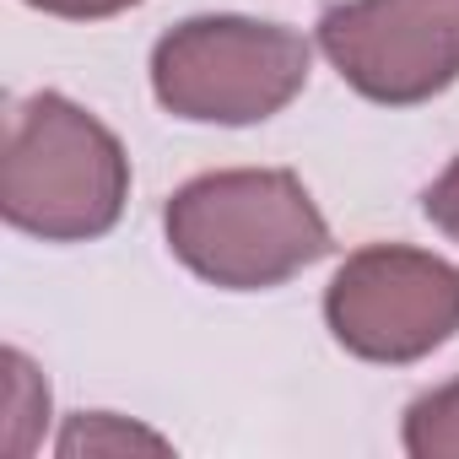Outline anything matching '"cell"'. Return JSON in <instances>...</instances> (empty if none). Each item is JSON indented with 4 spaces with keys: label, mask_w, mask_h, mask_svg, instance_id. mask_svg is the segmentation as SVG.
Segmentation results:
<instances>
[{
    "label": "cell",
    "mask_w": 459,
    "mask_h": 459,
    "mask_svg": "<svg viewBox=\"0 0 459 459\" xmlns=\"http://www.w3.org/2000/svg\"><path fill=\"white\" fill-rule=\"evenodd\" d=\"M55 448L60 454H130V448L168 454V437L152 432V427H135V421H125L114 411H82V416H71V427L60 432Z\"/></svg>",
    "instance_id": "7"
},
{
    "label": "cell",
    "mask_w": 459,
    "mask_h": 459,
    "mask_svg": "<svg viewBox=\"0 0 459 459\" xmlns=\"http://www.w3.org/2000/svg\"><path fill=\"white\" fill-rule=\"evenodd\" d=\"M6 416H12V432H6V448L12 454H28L33 448V427L49 416V384H44V373L17 351V346H6Z\"/></svg>",
    "instance_id": "8"
},
{
    "label": "cell",
    "mask_w": 459,
    "mask_h": 459,
    "mask_svg": "<svg viewBox=\"0 0 459 459\" xmlns=\"http://www.w3.org/2000/svg\"><path fill=\"white\" fill-rule=\"evenodd\" d=\"M314 44L260 17H189L152 49V92L189 125H265L308 87Z\"/></svg>",
    "instance_id": "3"
},
{
    "label": "cell",
    "mask_w": 459,
    "mask_h": 459,
    "mask_svg": "<svg viewBox=\"0 0 459 459\" xmlns=\"http://www.w3.org/2000/svg\"><path fill=\"white\" fill-rule=\"evenodd\" d=\"M314 44L357 98L416 108L459 82V0H335Z\"/></svg>",
    "instance_id": "5"
},
{
    "label": "cell",
    "mask_w": 459,
    "mask_h": 459,
    "mask_svg": "<svg viewBox=\"0 0 459 459\" xmlns=\"http://www.w3.org/2000/svg\"><path fill=\"white\" fill-rule=\"evenodd\" d=\"M22 6H33L44 17H65V22H103V17L141 6V0H22Z\"/></svg>",
    "instance_id": "10"
},
{
    "label": "cell",
    "mask_w": 459,
    "mask_h": 459,
    "mask_svg": "<svg viewBox=\"0 0 459 459\" xmlns=\"http://www.w3.org/2000/svg\"><path fill=\"white\" fill-rule=\"evenodd\" d=\"M325 325L357 362L411 368L459 335V265L411 244H362L325 287Z\"/></svg>",
    "instance_id": "4"
},
{
    "label": "cell",
    "mask_w": 459,
    "mask_h": 459,
    "mask_svg": "<svg viewBox=\"0 0 459 459\" xmlns=\"http://www.w3.org/2000/svg\"><path fill=\"white\" fill-rule=\"evenodd\" d=\"M130 157L119 135L65 92L17 103L0 157V216L44 244H87L119 227Z\"/></svg>",
    "instance_id": "2"
},
{
    "label": "cell",
    "mask_w": 459,
    "mask_h": 459,
    "mask_svg": "<svg viewBox=\"0 0 459 459\" xmlns=\"http://www.w3.org/2000/svg\"><path fill=\"white\" fill-rule=\"evenodd\" d=\"M421 211H427V221L437 227V233H448L459 244V157L421 189Z\"/></svg>",
    "instance_id": "9"
},
{
    "label": "cell",
    "mask_w": 459,
    "mask_h": 459,
    "mask_svg": "<svg viewBox=\"0 0 459 459\" xmlns=\"http://www.w3.org/2000/svg\"><path fill=\"white\" fill-rule=\"evenodd\" d=\"M400 443L411 459H459V378H448L405 405Z\"/></svg>",
    "instance_id": "6"
},
{
    "label": "cell",
    "mask_w": 459,
    "mask_h": 459,
    "mask_svg": "<svg viewBox=\"0 0 459 459\" xmlns=\"http://www.w3.org/2000/svg\"><path fill=\"white\" fill-rule=\"evenodd\" d=\"M173 260L221 292H271L330 244V221L292 168H216L178 184L162 205Z\"/></svg>",
    "instance_id": "1"
}]
</instances>
